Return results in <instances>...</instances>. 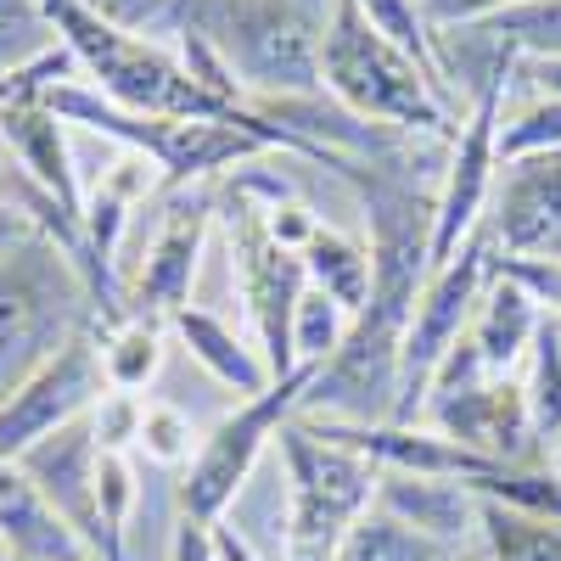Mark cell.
Masks as SVG:
<instances>
[{"mask_svg":"<svg viewBox=\"0 0 561 561\" xmlns=\"http://www.w3.org/2000/svg\"><path fill=\"white\" fill-rule=\"evenodd\" d=\"M332 0H185V34H197L237 79L248 102L320 96V39Z\"/></svg>","mask_w":561,"mask_h":561,"instance_id":"obj_2","label":"cell"},{"mask_svg":"<svg viewBox=\"0 0 561 561\" xmlns=\"http://www.w3.org/2000/svg\"><path fill=\"white\" fill-rule=\"evenodd\" d=\"M158 230L140 248L135 270L124 275V320H169L197 298V275L214 242V180L185 185V192H158Z\"/></svg>","mask_w":561,"mask_h":561,"instance_id":"obj_7","label":"cell"},{"mask_svg":"<svg viewBox=\"0 0 561 561\" xmlns=\"http://www.w3.org/2000/svg\"><path fill=\"white\" fill-rule=\"evenodd\" d=\"M449 556H460V550H444L438 539L415 534L382 505H365L337 545V561H449Z\"/></svg>","mask_w":561,"mask_h":561,"instance_id":"obj_19","label":"cell"},{"mask_svg":"<svg viewBox=\"0 0 561 561\" xmlns=\"http://www.w3.org/2000/svg\"><path fill=\"white\" fill-rule=\"evenodd\" d=\"M511 7H523V0H415L421 23H427L433 34H444V28H472V23H489L494 12H511Z\"/></svg>","mask_w":561,"mask_h":561,"instance_id":"obj_30","label":"cell"},{"mask_svg":"<svg viewBox=\"0 0 561 561\" xmlns=\"http://www.w3.org/2000/svg\"><path fill=\"white\" fill-rule=\"evenodd\" d=\"M483 500V494H478ZM483 556L489 561H561V523L528 517V511H511L483 500Z\"/></svg>","mask_w":561,"mask_h":561,"instance_id":"obj_21","label":"cell"},{"mask_svg":"<svg viewBox=\"0 0 561 561\" xmlns=\"http://www.w3.org/2000/svg\"><path fill=\"white\" fill-rule=\"evenodd\" d=\"M539 152H561V102L556 96H528L500 113V135H494V158L517 163V158H539Z\"/></svg>","mask_w":561,"mask_h":561,"instance_id":"obj_25","label":"cell"},{"mask_svg":"<svg viewBox=\"0 0 561 561\" xmlns=\"http://www.w3.org/2000/svg\"><path fill=\"white\" fill-rule=\"evenodd\" d=\"M57 51V28L39 12V0H0V84Z\"/></svg>","mask_w":561,"mask_h":561,"instance_id":"obj_24","label":"cell"},{"mask_svg":"<svg viewBox=\"0 0 561 561\" xmlns=\"http://www.w3.org/2000/svg\"><path fill=\"white\" fill-rule=\"evenodd\" d=\"M169 337L180 343L185 359H197L219 388L237 393V404L259 399V393L275 382V377H270V365H264V354H259V343L242 337L219 309H203V304L174 309V314H169Z\"/></svg>","mask_w":561,"mask_h":561,"instance_id":"obj_14","label":"cell"},{"mask_svg":"<svg viewBox=\"0 0 561 561\" xmlns=\"http://www.w3.org/2000/svg\"><path fill=\"white\" fill-rule=\"evenodd\" d=\"M483 270L523 287L545 320H561V259H517V253H489L483 248Z\"/></svg>","mask_w":561,"mask_h":561,"instance_id":"obj_28","label":"cell"},{"mask_svg":"<svg viewBox=\"0 0 561 561\" xmlns=\"http://www.w3.org/2000/svg\"><path fill=\"white\" fill-rule=\"evenodd\" d=\"M478 242L489 253L561 259V152L500 163Z\"/></svg>","mask_w":561,"mask_h":561,"instance_id":"obj_10","label":"cell"},{"mask_svg":"<svg viewBox=\"0 0 561 561\" xmlns=\"http://www.w3.org/2000/svg\"><path fill=\"white\" fill-rule=\"evenodd\" d=\"M421 421L438 427L444 438H455L460 449L494 460V466H534L539 460L523 377H478V382L444 388L427 399Z\"/></svg>","mask_w":561,"mask_h":561,"instance_id":"obj_9","label":"cell"},{"mask_svg":"<svg viewBox=\"0 0 561 561\" xmlns=\"http://www.w3.org/2000/svg\"><path fill=\"white\" fill-rule=\"evenodd\" d=\"M23 478L45 494V505L79 534V545L90 550V561H102V511H96V433L90 415L57 427L51 438H39L34 449L18 455Z\"/></svg>","mask_w":561,"mask_h":561,"instance_id":"obj_11","label":"cell"},{"mask_svg":"<svg viewBox=\"0 0 561 561\" xmlns=\"http://www.w3.org/2000/svg\"><path fill=\"white\" fill-rule=\"evenodd\" d=\"M393 511L399 523H410L415 534L438 539L444 550H472L483 545L478 523H483V500L472 494V483H455V478H410V472H377V500Z\"/></svg>","mask_w":561,"mask_h":561,"instance_id":"obj_13","label":"cell"},{"mask_svg":"<svg viewBox=\"0 0 561 561\" xmlns=\"http://www.w3.org/2000/svg\"><path fill=\"white\" fill-rule=\"evenodd\" d=\"M545 466H556V472H561V438H556V444L545 449Z\"/></svg>","mask_w":561,"mask_h":561,"instance_id":"obj_35","label":"cell"},{"mask_svg":"<svg viewBox=\"0 0 561 561\" xmlns=\"http://www.w3.org/2000/svg\"><path fill=\"white\" fill-rule=\"evenodd\" d=\"M169 561H219L214 523H197V517H180V511H174V528H169Z\"/></svg>","mask_w":561,"mask_h":561,"instance_id":"obj_31","label":"cell"},{"mask_svg":"<svg viewBox=\"0 0 561 561\" xmlns=\"http://www.w3.org/2000/svg\"><path fill=\"white\" fill-rule=\"evenodd\" d=\"M102 393H107L102 325H84V332H73L7 404H0V460H18L23 449L51 438L57 427L90 415Z\"/></svg>","mask_w":561,"mask_h":561,"instance_id":"obj_8","label":"cell"},{"mask_svg":"<svg viewBox=\"0 0 561 561\" xmlns=\"http://www.w3.org/2000/svg\"><path fill=\"white\" fill-rule=\"evenodd\" d=\"M449 561H489V556H483V545H472V550H460V556H449Z\"/></svg>","mask_w":561,"mask_h":561,"instance_id":"obj_34","label":"cell"},{"mask_svg":"<svg viewBox=\"0 0 561 561\" xmlns=\"http://www.w3.org/2000/svg\"><path fill=\"white\" fill-rule=\"evenodd\" d=\"M90 18H102L118 34H135L147 45H169L180 51V34H185V0H79Z\"/></svg>","mask_w":561,"mask_h":561,"instance_id":"obj_26","label":"cell"},{"mask_svg":"<svg viewBox=\"0 0 561 561\" xmlns=\"http://www.w3.org/2000/svg\"><path fill=\"white\" fill-rule=\"evenodd\" d=\"M28 237H39V230L28 225V214H23L18 203H7V197H0V253H7V248H18V242H28Z\"/></svg>","mask_w":561,"mask_h":561,"instance_id":"obj_33","label":"cell"},{"mask_svg":"<svg viewBox=\"0 0 561 561\" xmlns=\"http://www.w3.org/2000/svg\"><path fill=\"white\" fill-rule=\"evenodd\" d=\"M320 90L354 118L421 140H455L466 118V102L370 23L359 0H332V23L320 39Z\"/></svg>","mask_w":561,"mask_h":561,"instance_id":"obj_1","label":"cell"},{"mask_svg":"<svg viewBox=\"0 0 561 561\" xmlns=\"http://www.w3.org/2000/svg\"><path fill=\"white\" fill-rule=\"evenodd\" d=\"M275 455L287 472V556L280 561H337L343 534L377 500V460L325 438L304 415H287L275 433Z\"/></svg>","mask_w":561,"mask_h":561,"instance_id":"obj_4","label":"cell"},{"mask_svg":"<svg viewBox=\"0 0 561 561\" xmlns=\"http://www.w3.org/2000/svg\"><path fill=\"white\" fill-rule=\"evenodd\" d=\"M523 399H528V421H534V438L539 455L561 438V320H545L534 332V348L523 359Z\"/></svg>","mask_w":561,"mask_h":561,"instance_id":"obj_20","label":"cell"},{"mask_svg":"<svg viewBox=\"0 0 561 561\" xmlns=\"http://www.w3.org/2000/svg\"><path fill=\"white\" fill-rule=\"evenodd\" d=\"M304 275H309L314 293H325L332 304H343L348 314H359L370 304V248H365V230L320 225L314 242L304 248Z\"/></svg>","mask_w":561,"mask_h":561,"instance_id":"obj_17","label":"cell"},{"mask_svg":"<svg viewBox=\"0 0 561 561\" xmlns=\"http://www.w3.org/2000/svg\"><path fill=\"white\" fill-rule=\"evenodd\" d=\"M84 325H102V314L57 242L28 237L0 253V404Z\"/></svg>","mask_w":561,"mask_h":561,"instance_id":"obj_3","label":"cell"},{"mask_svg":"<svg viewBox=\"0 0 561 561\" xmlns=\"http://www.w3.org/2000/svg\"><path fill=\"white\" fill-rule=\"evenodd\" d=\"M0 147L18 158V169H23L57 208H68L73 219L84 214L79 169H73V129H68L57 113H45L34 96L0 102Z\"/></svg>","mask_w":561,"mask_h":561,"instance_id":"obj_12","label":"cell"},{"mask_svg":"<svg viewBox=\"0 0 561 561\" xmlns=\"http://www.w3.org/2000/svg\"><path fill=\"white\" fill-rule=\"evenodd\" d=\"M483 242L472 237L444 270L427 275V287L415 298V314L404 325V348H399V404H393V421H421L427 410V393H433V377L438 365L449 359V348L466 337V325H472V309L483 298Z\"/></svg>","mask_w":561,"mask_h":561,"instance_id":"obj_6","label":"cell"},{"mask_svg":"<svg viewBox=\"0 0 561 561\" xmlns=\"http://www.w3.org/2000/svg\"><path fill=\"white\" fill-rule=\"evenodd\" d=\"M140 393H102L96 410H90V433H96V449L107 455H135V433H140Z\"/></svg>","mask_w":561,"mask_h":561,"instance_id":"obj_29","label":"cell"},{"mask_svg":"<svg viewBox=\"0 0 561 561\" xmlns=\"http://www.w3.org/2000/svg\"><path fill=\"white\" fill-rule=\"evenodd\" d=\"M0 556L7 561H90L79 534L57 517L18 460H0Z\"/></svg>","mask_w":561,"mask_h":561,"instance_id":"obj_15","label":"cell"},{"mask_svg":"<svg viewBox=\"0 0 561 561\" xmlns=\"http://www.w3.org/2000/svg\"><path fill=\"white\" fill-rule=\"evenodd\" d=\"M163 354H169V320H118V325H102V370H107V388L113 393H140L158 382L163 370Z\"/></svg>","mask_w":561,"mask_h":561,"instance_id":"obj_18","label":"cell"},{"mask_svg":"<svg viewBox=\"0 0 561 561\" xmlns=\"http://www.w3.org/2000/svg\"><path fill=\"white\" fill-rule=\"evenodd\" d=\"M203 433L192 410H180L174 399H147L140 404V433H135V455L152 460L158 472H185V460L197 455Z\"/></svg>","mask_w":561,"mask_h":561,"instance_id":"obj_23","label":"cell"},{"mask_svg":"<svg viewBox=\"0 0 561 561\" xmlns=\"http://www.w3.org/2000/svg\"><path fill=\"white\" fill-rule=\"evenodd\" d=\"M545 325L539 304L523 293V287H511V280L489 275L483 280V298L472 309V325H466V343L478 348L483 370L489 377H517L528 348H534V332Z\"/></svg>","mask_w":561,"mask_h":561,"instance_id":"obj_16","label":"cell"},{"mask_svg":"<svg viewBox=\"0 0 561 561\" xmlns=\"http://www.w3.org/2000/svg\"><path fill=\"white\" fill-rule=\"evenodd\" d=\"M314 377V365H298L293 377L270 382L259 399L225 410L214 427L203 433L197 455L185 460V472L174 478V511L180 517H197V523H219L225 505L242 494V483L253 478V466L270 455L280 421L298 415V399Z\"/></svg>","mask_w":561,"mask_h":561,"instance_id":"obj_5","label":"cell"},{"mask_svg":"<svg viewBox=\"0 0 561 561\" xmlns=\"http://www.w3.org/2000/svg\"><path fill=\"white\" fill-rule=\"evenodd\" d=\"M517 84H534V96L561 102V57H517Z\"/></svg>","mask_w":561,"mask_h":561,"instance_id":"obj_32","label":"cell"},{"mask_svg":"<svg viewBox=\"0 0 561 561\" xmlns=\"http://www.w3.org/2000/svg\"><path fill=\"white\" fill-rule=\"evenodd\" d=\"M348 325H354V314H348L343 304H332L325 293L304 287V298H298V309H293V359H298V365H325V359L343 348Z\"/></svg>","mask_w":561,"mask_h":561,"instance_id":"obj_27","label":"cell"},{"mask_svg":"<svg viewBox=\"0 0 561 561\" xmlns=\"http://www.w3.org/2000/svg\"><path fill=\"white\" fill-rule=\"evenodd\" d=\"M466 34L511 57H561V0H523L511 12H494L489 23H472Z\"/></svg>","mask_w":561,"mask_h":561,"instance_id":"obj_22","label":"cell"}]
</instances>
